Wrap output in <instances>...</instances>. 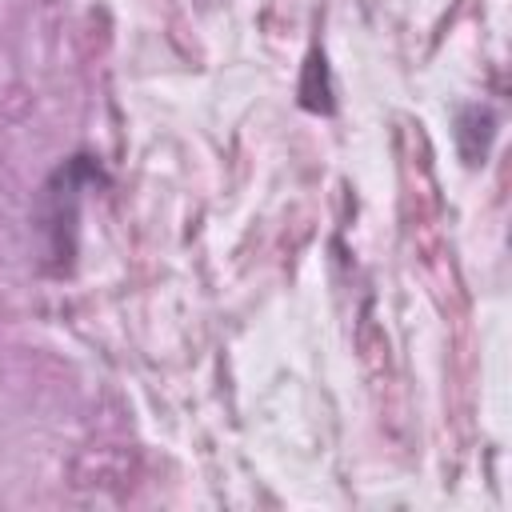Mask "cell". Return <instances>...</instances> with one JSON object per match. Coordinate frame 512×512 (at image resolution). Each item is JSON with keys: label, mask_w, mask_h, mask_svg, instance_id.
Wrapping results in <instances>:
<instances>
[{"label": "cell", "mask_w": 512, "mask_h": 512, "mask_svg": "<svg viewBox=\"0 0 512 512\" xmlns=\"http://www.w3.org/2000/svg\"><path fill=\"white\" fill-rule=\"evenodd\" d=\"M104 168L96 164V156H68L40 188V204H36V220L44 232V260L48 272H68L72 256H76V220H80V196L92 184H104Z\"/></svg>", "instance_id": "1"}, {"label": "cell", "mask_w": 512, "mask_h": 512, "mask_svg": "<svg viewBox=\"0 0 512 512\" xmlns=\"http://www.w3.org/2000/svg\"><path fill=\"white\" fill-rule=\"evenodd\" d=\"M300 108L316 112V116H332L336 112V92H332V72H328V60L324 52H308V64H304V76H300Z\"/></svg>", "instance_id": "3"}, {"label": "cell", "mask_w": 512, "mask_h": 512, "mask_svg": "<svg viewBox=\"0 0 512 512\" xmlns=\"http://www.w3.org/2000/svg\"><path fill=\"white\" fill-rule=\"evenodd\" d=\"M492 132H496L492 108L468 104V108L456 116V144H460V156H464L468 164H484L488 144H492Z\"/></svg>", "instance_id": "2"}]
</instances>
